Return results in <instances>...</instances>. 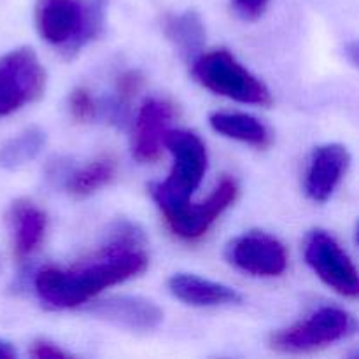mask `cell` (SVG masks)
<instances>
[{
  "label": "cell",
  "instance_id": "obj_8",
  "mask_svg": "<svg viewBox=\"0 0 359 359\" xmlns=\"http://www.w3.org/2000/svg\"><path fill=\"white\" fill-rule=\"evenodd\" d=\"M238 184L235 179L224 177L217 184V188L210 193L202 203H186L174 210L163 212L165 223L170 228L172 233L186 242H193L202 238L209 231V228L216 223L217 217L237 200Z\"/></svg>",
  "mask_w": 359,
  "mask_h": 359
},
{
  "label": "cell",
  "instance_id": "obj_19",
  "mask_svg": "<svg viewBox=\"0 0 359 359\" xmlns=\"http://www.w3.org/2000/svg\"><path fill=\"white\" fill-rule=\"evenodd\" d=\"M144 83H146V77H144V74L140 70L135 69L125 70L118 77V81H116L114 107H112L116 119L125 118L126 111H128V105L140 93V90L144 88Z\"/></svg>",
  "mask_w": 359,
  "mask_h": 359
},
{
  "label": "cell",
  "instance_id": "obj_15",
  "mask_svg": "<svg viewBox=\"0 0 359 359\" xmlns=\"http://www.w3.org/2000/svg\"><path fill=\"white\" fill-rule=\"evenodd\" d=\"M163 32L184 58L195 60L205 44V27L196 11L188 9L179 14H167Z\"/></svg>",
  "mask_w": 359,
  "mask_h": 359
},
{
  "label": "cell",
  "instance_id": "obj_7",
  "mask_svg": "<svg viewBox=\"0 0 359 359\" xmlns=\"http://www.w3.org/2000/svg\"><path fill=\"white\" fill-rule=\"evenodd\" d=\"M304 255L309 266L326 286L346 298L354 300L358 297L359 283L356 266L328 231H311L305 238Z\"/></svg>",
  "mask_w": 359,
  "mask_h": 359
},
{
  "label": "cell",
  "instance_id": "obj_18",
  "mask_svg": "<svg viewBox=\"0 0 359 359\" xmlns=\"http://www.w3.org/2000/svg\"><path fill=\"white\" fill-rule=\"evenodd\" d=\"M46 144V133L39 126H30L20 135L13 137L0 147V167L14 170L30 163L42 151Z\"/></svg>",
  "mask_w": 359,
  "mask_h": 359
},
{
  "label": "cell",
  "instance_id": "obj_9",
  "mask_svg": "<svg viewBox=\"0 0 359 359\" xmlns=\"http://www.w3.org/2000/svg\"><path fill=\"white\" fill-rule=\"evenodd\" d=\"M228 262L256 277L283 276L287 269V251L279 238L265 231H249L233 238L226 248Z\"/></svg>",
  "mask_w": 359,
  "mask_h": 359
},
{
  "label": "cell",
  "instance_id": "obj_2",
  "mask_svg": "<svg viewBox=\"0 0 359 359\" xmlns=\"http://www.w3.org/2000/svg\"><path fill=\"white\" fill-rule=\"evenodd\" d=\"M105 0H37L35 25L41 37L65 56H74L100 35Z\"/></svg>",
  "mask_w": 359,
  "mask_h": 359
},
{
  "label": "cell",
  "instance_id": "obj_11",
  "mask_svg": "<svg viewBox=\"0 0 359 359\" xmlns=\"http://www.w3.org/2000/svg\"><path fill=\"white\" fill-rule=\"evenodd\" d=\"M86 311L130 332H153L163 321V311L142 297H111L91 302Z\"/></svg>",
  "mask_w": 359,
  "mask_h": 359
},
{
  "label": "cell",
  "instance_id": "obj_3",
  "mask_svg": "<svg viewBox=\"0 0 359 359\" xmlns=\"http://www.w3.org/2000/svg\"><path fill=\"white\" fill-rule=\"evenodd\" d=\"M165 147L174 156L170 175L167 181L149 186L151 196L161 212L186 205L207 170L205 144L196 133L188 130H170L165 137Z\"/></svg>",
  "mask_w": 359,
  "mask_h": 359
},
{
  "label": "cell",
  "instance_id": "obj_5",
  "mask_svg": "<svg viewBox=\"0 0 359 359\" xmlns=\"http://www.w3.org/2000/svg\"><path fill=\"white\" fill-rule=\"evenodd\" d=\"M356 332V321L349 312L323 307L290 328L273 332L269 346L277 353L305 354L325 349Z\"/></svg>",
  "mask_w": 359,
  "mask_h": 359
},
{
  "label": "cell",
  "instance_id": "obj_12",
  "mask_svg": "<svg viewBox=\"0 0 359 359\" xmlns=\"http://www.w3.org/2000/svg\"><path fill=\"white\" fill-rule=\"evenodd\" d=\"M351 163V153L342 144H325L316 147L305 175L309 198L323 203L335 193Z\"/></svg>",
  "mask_w": 359,
  "mask_h": 359
},
{
  "label": "cell",
  "instance_id": "obj_14",
  "mask_svg": "<svg viewBox=\"0 0 359 359\" xmlns=\"http://www.w3.org/2000/svg\"><path fill=\"white\" fill-rule=\"evenodd\" d=\"M168 291L182 304L191 307H221L241 304L242 297L233 287L193 273H175L168 279Z\"/></svg>",
  "mask_w": 359,
  "mask_h": 359
},
{
  "label": "cell",
  "instance_id": "obj_4",
  "mask_svg": "<svg viewBox=\"0 0 359 359\" xmlns=\"http://www.w3.org/2000/svg\"><path fill=\"white\" fill-rule=\"evenodd\" d=\"M193 76L203 88L241 104H272V93L262 79L249 72L228 49L200 53L193 60Z\"/></svg>",
  "mask_w": 359,
  "mask_h": 359
},
{
  "label": "cell",
  "instance_id": "obj_20",
  "mask_svg": "<svg viewBox=\"0 0 359 359\" xmlns=\"http://www.w3.org/2000/svg\"><path fill=\"white\" fill-rule=\"evenodd\" d=\"M70 116L77 123H88L97 116V104H95L91 91L88 88L79 86L70 93L69 98Z\"/></svg>",
  "mask_w": 359,
  "mask_h": 359
},
{
  "label": "cell",
  "instance_id": "obj_13",
  "mask_svg": "<svg viewBox=\"0 0 359 359\" xmlns=\"http://www.w3.org/2000/svg\"><path fill=\"white\" fill-rule=\"evenodd\" d=\"M9 223L13 230L14 255L23 262L41 249L48 230V216L30 198H20L11 205Z\"/></svg>",
  "mask_w": 359,
  "mask_h": 359
},
{
  "label": "cell",
  "instance_id": "obj_6",
  "mask_svg": "<svg viewBox=\"0 0 359 359\" xmlns=\"http://www.w3.org/2000/svg\"><path fill=\"white\" fill-rule=\"evenodd\" d=\"M48 74L32 48L0 56V118L20 111L44 95Z\"/></svg>",
  "mask_w": 359,
  "mask_h": 359
},
{
  "label": "cell",
  "instance_id": "obj_1",
  "mask_svg": "<svg viewBox=\"0 0 359 359\" xmlns=\"http://www.w3.org/2000/svg\"><path fill=\"white\" fill-rule=\"evenodd\" d=\"M144 235L135 224L112 226L105 244L70 269L48 266L35 276V293L44 305L55 311L76 309L88 304L107 287L146 272L149 256L144 249Z\"/></svg>",
  "mask_w": 359,
  "mask_h": 359
},
{
  "label": "cell",
  "instance_id": "obj_22",
  "mask_svg": "<svg viewBox=\"0 0 359 359\" xmlns=\"http://www.w3.org/2000/svg\"><path fill=\"white\" fill-rule=\"evenodd\" d=\"M30 358H39V359H65L72 358V354L69 351L62 349L60 346H56L55 342H49V340H35L30 346V351H28Z\"/></svg>",
  "mask_w": 359,
  "mask_h": 359
},
{
  "label": "cell",
  "instance_id": "obj_10",
  "mask_svg": "<svg viewBox=\"0 0 359 359\" xmlns=\"http://www.w3.org/2000/svg\"><path fill=\"white\" fill-rule=\"evenodd\" d=\"M177 116V107L165 98H151L140 107L132 137L133 158L140 163L160 160L165 137Z\"/></svg>",
  "mask_w": 359,
  "mask_h": 359
},
{
  "label": "cell",
  "instance_id": "obj_17",
  "mask_svg": "<svg viewBox=\"0 0 359 359\" xmlns=\"http://www.w3.org/2000/svg\"><path fill=\"white\" fill-rule=\"evenodd\" d=\"M116 174H118V158L112 153H104L79 170L70 172L67 179V189L76 198H86L111 184Z\"/></svg>",
  "mask_w": 359,
  "mask_h": 359
},
{
  "label": "cell",
  "instance_id": "obj_23",
  "mask_svg": "<svg viewBox=\"0 0 359 359\" xmlns=\"http://www.w3.org/2000/svg\"><path fill=\"white\" fill-rule=\"evenodd\" d=\"M18 356L16 349H14L13 344L6 342V340L0 339V359H14Z\"/></svg>",
  "mask_w": 359,
  "mask_h": 359
},
{
  "label": "cell",
  "instance_id": "obj_21",
  "mask_svg": "<svg viewBox=\"0 0 359 359\" xmlns=\"http://www.w3.org/2000/svg\"><path fill=\"white\" fill-rule=\"evenodd\" d=\"M270 0H231L233 11L245 21H256L265 14Z\"/></svg>",
  "mask_w": 359,
  "mask_h": 359
},
{
  "label": "cell",
  "instance_id": "obj_16",
  "mask_svg": "<svg viewBox=\"0 0 359 359\" xmlns=\"http://www.w3.org/2000/svg\"><path fill=\"white\" fill-rule=\"evenodd\" d=\"M210 126L214 132L228 137V139L241 140L255 147H265L272 142L269 128L258 118L244 112H214L210 116Z\"/></svg>",
  "mask_w": 359,
  "mask_h": 359
}]
</instances>
